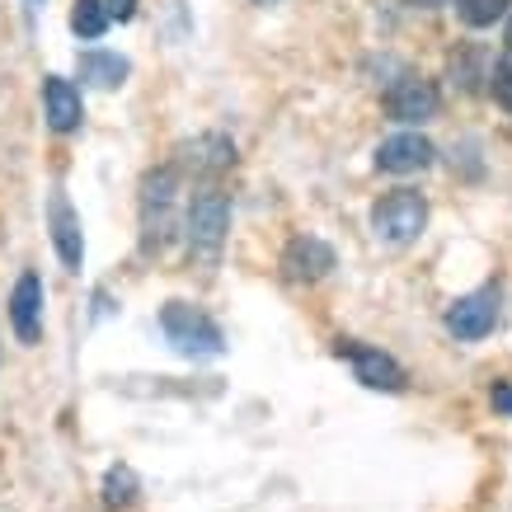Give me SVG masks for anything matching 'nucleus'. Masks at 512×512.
<instances>
[{
    "label": "nucleus",
    "instance_id": "1a4fd4ad",
    "mask_svg": "<svg viewBox=\"0 0 512 512\" xmlns=\"http://www.w3.org/2000/svg\"><path fill=\"white\" fill-rule=\"evenodd\" d=\"M339 353L353 357L357 381H362V386H372V390H400L404 386V372H400L395 357L376 353V348H362V343H339Z\"/></svg>",
    "mask_w": 512,
    "mask_h": 512
},
{
    "label": "nucleus",
    "instance_id": "9b49d317",
    "mask_svg": "<svg viewBox=\"0 0 512 512\" xmlns=\"http://www.w3.org/2000/svg\"><path fill=\"white\" fill-rule=\"evenodd\" d=\"M47 217H52V240H57L62 264L80 268V259H85V240H80V217H76V207H71V198H66V193H52Z\"/></svg>",
    "mask_w": 512,
    "mask_h": 512
},
{
    "label": "nucleus",
    "instance_id": "6ab92c4d",
    "mask_svg": "<svg viewBox=\"0 0 512 512\" xmlns=\"http://www.w3.org/2000/svg\"><path fill=\"white\" fill-rule=\"evenodd\" d=\"M494 404H498V409H508V414H512V390H494Z\"/></svg>",
    "mask_w": 512,
    "mask_h": 512
},
{
    "label": "nucleus",
    "instance_id": "423d86ee",
    "mask_svg": "<svg viewBox=\"0 0 512 512\" xmlns=\"http://www.w3.org/2000/svg\"><path fill=\"white\" fill-rule=\"evenodd\" d=\"M494 325H498V296L494 292H470L447 311V329L456 334V339H466V343L484 339Z\"/></svg>",
    "mask_w": 512,
    "mask_h": 512
},
{
    "label": "nucleus",
    "instance_id": "f3484780",
    "mask_svg": "<svg viewBox=\"0 0 512 512\" xmlns=\"http://www.w3.org/2000/svg\"><path fill=\"white\" fill-rule=\"evenodd\" d=\"M489 90H494V99L503 104V109H512V62H494V71H489Z\"/></svg>",
    "mask_w": 512,
    "mask_h": 512
},
{
    "label": "nucleus",
    "instance_id": "412c9836",
    "mask_svg": "<svg viewBox=\"0 0 512 512\" xmlns=\"http://www.w3.org/2000/svg\"><path fill=\"white\" fill-rule=\"evenodd\" d=\"M508 47H512V24H508Z\"/></svg>",
    "mask_w": 512,
    "mask_h": 512
},
{
    "label": "nucleus",
    "instance_id": "f257e3e1",
    "mask_svg": "<svg viewBox=\"0 0 512 512\" xmlns=\"http://www.w3.org/2000/svg\"><path fill=\"white\" fill-rule=\"evenodd\" d=\"M160 325H165L174 348L188 357H217L221 348H226L217 320H207V315H202L198 306H188V301H170L165 315H160Z\"/></svg>",
    "mask_w": 512,
    "mask_h": 512
},
{
    "label": "nucleus",
    "instance_id": "2eb2a0df",
    "mask_svg": "<svg viewBox=\"0 0 512 512\" xmlns=\"http://www.w3.org/2000/svg\"><path fill=\"white\" fill-rule=\"evenodd\" d=\"M512 0H461V19H466L470 29H489L494 19L508 15Z\"/></svg>",
    "mask_w": 512,
    "mask_h": 512
},
{
    "label": "nucleus",
    "instance_id": "6e6552de",
    "mask_svg": "<svg viewBox=\"0 0 512 512\" xmlns=\"http://www.w3.org/2000/svg\"><path fill=\"white\" fill-rule=\"evenodd\" d=\"M10 325H15L19 343H38V334H43V282H38V273H24V278L15 282Z\"/></svg>",
    "mask_w": 512,
    "mask_h": 512
},
{
    "label": "nucleus",
    "instance_id": "dca6fc26",
    "mask_svg": "<svg viewBox=\"0 0 512 512\" xmlns=\"http://www.w3.org/2000/svg\"><path fill=\"white\" fill-rule=\"evenodd\" d=\"M104 498H109L113 508H127V503L137 498V475H132L127 466L109 470V480H104Z\"/></svg>",
    "mask_w": 512,
    "mask_h": 512
},
{
    "label": "nucleus",
    "instance_id": "a211bd4d",
    "mask_svg": "<svg viewBox=\"0 0 512 512\" xmlns=\"http://www.w3.org/2000/svg\"><path fill=\"white\" fill-rule=\"evenodd\" d=\"M109 15L118 19V24H127V19L137 15V0H109Z\"/></svg>",
    "mask_w": 512,
    "mask_h": 512
},
{
    "label": "nucleus",
    "instance_id": "0eeeda50",
    "mask_svg": "<svg viewBox=\"0 0 512 512\" xmlns=\"http://www.w3.org/2000/svg\"><path fill=\"white\" fill-rule=\"evenodd\" d=\"M433 141L419 137V132H400V137L381 141V151H376V165L386 174H419L433 165Z\"/></svg>",
    "mask_w": 512,
    "mask_h": 512
},
{
    "label": "nucleus",
    "instance_id": "39448f33",
    "mask_svg": "<svg viewBox=\"0 0 512 512\" xmlns=\"http://www.w3.org/2000/svg\"><path fill=\"white\" fill-rule=\"evenodd\" d=\"M437 85L433 80H419V76H404L390 85L386 94V113L395 118V123H428V118H437Z\"/></svg>",
    "mask_w": 512,
    "mask_h": 512
},
{
    "label": "nucleus",
    "instance_id": "ddd939ff",
    "mask_svg": "<svg viewBox=\"0 0 512 512\" xmlns=\"http://www.w3.org/2000/svg\"><path fill=\"white\" fill-rule=\"evenodd\" d=\"M80 76L90 80V85H99V90H113V85L127 80V62L113 57V52H85L80 57Z\"/></svg>",
    "mask_w": 512,
    "mask_h": 512
},
{
    "label": "nucleus",
    "instance_id": "9d476101",
    "mask_svg": "<svg viewBox=\"0 0 512 512\" xmlns=\"http://www.w3.org/2000/svg\"><path fill=\"white\" fill-rule=\"evenodd\" d=\"M282 268H287V278H296V282H315L334 268V249H329L325 240H315V235H301V240L287 245Z\"/></svg>",
    "mask_w": 512,
    "mask_h": 512
},
{
    "label": "nucleus",
    "instance_id": "4468645a",
    "mask_svg": "<svg viewBox=\"0 0 512 512\" xmlns=\"http://www.w3.org/2000/svg\"><path fill=\"white\" fill-rule=\"evenodd\" d=\"M109 24H113L109 0H76V10H71V29H76L80 38H104Z\"/></svg>",
    "mask_w": 512,
    "mask_h": 512
},
{
    "label": "nucleus",
    "instance_id": "f03ea898",
    "mask_svg": "<svg viewBox=\"0 0 512 512\" xmlns=\"http://www.w3.org/2000/svg\"><path fill=\"white\" fill-rule=\"evenodd\" d=\"M174 188L179 174L174 170H156L146 174L141 184V231H146V249H160L174 231Z\"/></svg>",
    "mask_w": 512,
    "mask_h": 512
},
{
    "label": "nucleus",
    "instance_id": "7ed1b4c3",
    "mask_svg": "<svg viewBox=\"0 0 512 512\" xmlns=\"http://www.w3.org/2000/svg\"><path fill=\"white\" fill-rule=\"evenodd\" d=\"M423 221H428V202L419 198V193H390V198L376 202L372 212V226L381 240H390V245H409L414 235L423 231Z\"/></svg>",
    "mask_w": 512,
    "mask_h": 512
},
{
    "label": "nucleus",
    "instance_id": "f8f14e48",
    "mask_svg": "<svg viewBox=\"0 0 512 512\" xmlns=\"http://www.w3.org/2000/svg\"><path fill=\"white\" fill-rule=\"evenodd\" d=\"M43 104H47V123H52V132H76L80 118H85L80 90L71 85V80H62V76H47Z\"/></svg>",
    "mask_w": 512,
    "mask_h": 512
},
{
    "label": "nucleus",
    "instance_id": "20e7f679",
    "mask_svg": "<svg viewBox=\"0 0 512 512\" xmlns=\"http://www.w3.org/2000/svg\"><path fill=\"white\" fill-rule=\"evenodd\" d=\"M226 226H231V207H226V198H221L217 188L198 193L193 207H188V245L198 249V254H217Z\"/></svg>",
    "mask_w": 512,
    "mask_h": 512
},
{
    "label": "nucleus",
    "instance_id": "aec40b11",
    "mask_svg": "<svg viewBox=\"0 0 512 512\" xmlns=\"http://www.w3.org/2000/svg\"><path fill=\"white\" fill-rule=\"evenodd\" d=\"M419 5H447V0H419Z\"/></svg>",
    "mask_w": 512,
    "mask_h": 512
}]
</instances>
